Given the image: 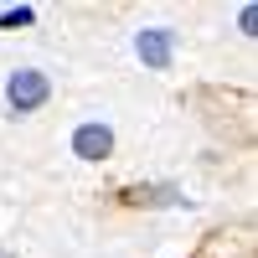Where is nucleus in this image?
<instances>
[{
	"label": "nucleus",
	"instance_id": "nucleus-4",
	"mask_svg": "<svg viewBox=\"0 0 258 258\" xmlns=\"http://www.w3.org/2000/svg\"><path fill=\"white\" fill-rule=\"evenodd\" d=\"M31 21H36L31 6H21V11H0V26H31Z\"/></svg>",
	"mask_w": 258,
	"mask_h": 258
},
{
	"label": "nucleus",
	"instance_id": "nucleus-1",
	"mask_svg": "<svg viewBox=\"0 0 258 258\" xmlns=\"http://www.w3.org/2000/svg\"><path fill=\"white\" fill-rule=\"evenodd\" d=\"M47 98H52L47 73H36V68H16V73L6 78V109H11V114H36Z\"/></svg>",
	"mask_w": 258,
	"mask_h": 258
},
{
	"label": "nucleus",
	"instance_id": "nucleus-2",
	"mask_svg": "<svg viewBox=\"0 0 258 258\" xmlns=\"http://www.w3.org/2000/svg\"><path fill=\"white\" fill-rule=\"evenodd\" d=\"M73 155H78V160H109V155H114V129L98 124V119L78 124V129H73Z\"/></svg>",
	"mask_w": 258,
	"mask_h": 258
},
{
	"label": "nucleus",
	"instance_id": "nucleus-3",
	"mask_svg": "<svg viewBox=\"0 0 258 258\" xmlns=\"http://www.w3.org/2000/svg\"><path fill=\"white\" fill-rule=\"evenodd\" d=\"M135 52H140L145 68H170V57H176V31L170 26H150V31L135 36Z\"/></svg>",
	"mask_w": 258,
	"mask_h": 258
},
{
	"label": "nucleus",
	"instance_id": "nucleus-5",
	"mask_svg": "<svg viewBox=\"0 0 258 258\" xmlns=\"http://www.w3.org/2000/svg\"><path fill=\"white\" fill-rule=\"evenodd\" d=\"M238 26H243V36H253V26H258V6H243V16H238Z\"/></svg>",
	"mask_w": 258,
	"mask_h": 258
},
{
	"label": "nucleus",
	"instance_id": "nucleus-6",
	"mask_svg": "<svg viewBox=\"0 0 258 258\" xmlns=\"http://www.w3.org/2000/svg\"><path fill=\"white\" fill-rule=\"evenodd\" d=\"M0 258H11V253H0Z\"/></svg>",
	"mask_w": 258,
	"mask_h": 258
}]
</instances>
